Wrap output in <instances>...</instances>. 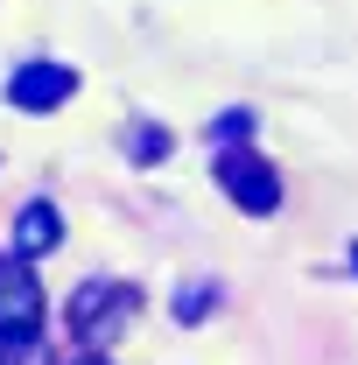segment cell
I'll return each instance as SVG.
<instances>
[{
	"label": "cell",
	"instance_id": "obj_9",
	"mask_svg": "<svg viewBox=\"0 0 358 365\" xmlns=\"http://www.w3.org/2000/svg\"><path fill=\"white\" fill-rule=\"evenodd\" d=\"M78 365H113V359H98V351H85V359H78Z\"/></svg>",
	"mask_w": 358,
	"mask_h": 365
},
{
	"label": "cell",
	"instance_id": "obj_10",
	"mask_svg": "<svg viewBox=\"0 0 358 365\" xmlns=\"http://www.w3.org/2000/svg\"><path fill=\"white\" fill-rule=\"evenodd\" d=\"M352 267H358V246H352Z\"/></svg>",
	"mask_w": 358,
	"mask_h": 365
},
{
	"label": "cell",
	"instance_id": "obj_6",
	"mask_svg": "<svg viewBox=\"0 0 358 365\" xmlns=\"http://www.w3.org/2000/svg\"><path fill=\"white\" fill-rule=\"evenodd\" d=\"M211 302H218V295H211V281H183V295H176V317H183V323H197L204 309H211Z\"/></svg>",
	"mask_w": 358,
	"mask_h": 365
},
{
	"label": "cell",
	"instance_id": "obj_5",
	"mask_svg": "<svg viewBox=\"0 0 358 365\" xmlns=\"http://www.w3.org/2000/svg\"><path fill=\"white\" fill-rule=\"evenodd\" d=\"M63 246V211L56 204H21V218H14V253L29 260V253H56Z\"/></svg>",
	"mask_w": 358,
	"mask_h": 365
},
{
	"label": "cell",
	"instance_id": "obj_8",
	"mask_svg": "<svg viewBox=\"0 0 358 365\" xmlns=\"http://www.w3.org/2000/svg\"><path fill=\"white\" fill-rule=\"evenodd\" d=\"M246 134H253V113H239V106H232V113L218 120V140H232V148H239Z\"/></svg>",
	"mask_w": 358,
	"mask_h": 365
},
{
	"label": "cell",
	"instance_id": "obj_2",
	"mask_svg": "<svg viewBox=\"0 0 358 365\" xmlns=\"http://www.w3.org/2000/svg\"><path fill=\"white\" fill-rule=\"evenodd\" d=\"M218 190L246 211V218H267L274 204H281V176H274L253 148H225L218 155Z\"/></svg>",
	"mask_w": 358,
	"mask_h": 365
},
{
	"label": "cell",
	"instance_id": "obj_7",
	"mask_svg": "<svg viewBox=\"0 0 358 365\" xmlns=\"http://www.w3.org/2000/svg\"><path fill=\"white\" fill-rule=\"evenodd\" d=\"M134 155H140V162H162V155H169V134H162V127H140V134H134Z\"/></svg>",
	"mask_w": 358,
	"mask_h": 365
},
{
	"label": "cell",
	"instance_id": "obj_1",
	"mask_svg": "<svg viewBox=\"0 0 358 365\" xmlns=\"http://www.w3.org/2000/svg\"><path fill=\"white\" fill-rule=\"evenodd\" d=\"M140 309V295L127 288V281H91V288H78V302H71V330H78V344H113L120 337V323Z\"/></svg>",
	"mask_w": 358,
	"mask_h": 365
},
{
	"label": "cell",
	"instance_id": "obj_4",
	"mask_svg": "<svg viewBox=\"0 0 358 365\" xmlns=\"http://www.w3.org/2000/svg\"><path fill=\"white\" fill-rule=\"evenodd\" d=\"M78 98V71L71 63H21L14 78H7V106L14 113H56V106H71Z\"/></svg>",
	"mask_w": 358,
	"mask_h": 365
},
{
	"label": "cell",
	"instance_id": "obj_3",
	"mask_svg": "<svg viewBox=\"0 0 358 365\" xmlns=\"http://www.w3.org/2000/svg\"><path fill=\"white\" fill-rule=\"evenodd\" d=\"M43 330V281L29 274V260H0V344H29Z\"/></svg>",
	"mask_w": 358,
	"mask_h": 365
}]
</instances>
